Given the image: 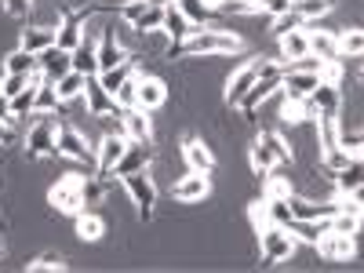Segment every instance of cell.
Returning <instances> with one entry per match:
<instances>
[{
    "label": "cell",
    "instance_id": "cell-39",
    "mask_svg": "<svg viewBox=\"0 0 364 273\" xmlns=\"http://www.w3.org/2000/svg\"><path fill=\"white\" fill-rule=\"evenodd\" d=\"M58 106V95H55V84L51 80H44L41 87H37V99H33V113H55Z\"/></svg>",
    "mask_w": 364,
    "mask_h": 273
},
{
    "label": "cell",
    "instance_id": "cell-14",
    "mask_svg": "<svg viewBox=\"0 0 364 273\" xmlns=\"http://www.w3.org/2000/svg\"><path fill=\"white\" fill-rule=\"evenodd\" d=\"M255 80H259V58L255 63H245L240 70H233L230 80H226V106H240V99L248 95V87Z\"/></svg>",
    "mask_w": 364,
    "mask_h": 273
},
{
    "label": "cell",
    "instance_id": "cell-48",
    "mask_svg": "<svg viewBox=\"0 0 364 273\" xmlns=\"http://www.w3.org/2000/svg\"><path fill=\"white\" fill-rule=\"evenodd\" d=\"M0 120H4V124H11V128L18 124V117L11 113V99L4 95V91H0Z\"/></svg>",
    "mask_w": 364,
    "mask_h": 273
},
{
    "label": "cell",
    "instance_id": "cell-13",
    "mask_svg": "<svg viewBox=\"0 0 364 273\" xmlns=\"http://www.w3.org/2000/svg\"><path fill=\"white\" fill-rule=\"evenodd\" d=\"M161 33L171 41V48H168V58H175V55H178V44H182V41H186V37L193 33V26H190V18L182 15L175 4H168V8H164V26H161Z\"/></svg>",
    "mask_w": 364,
    "mask_h": 273
},
{
    "label": "cell",
    "instance_id": "cell-49",
    "mask_svg": "<svg viewBox=\"0 0 364 273\" xmlns=\"http://www.w3.org/2000/svg\"><path fill=\"white\" fill-rule=\"evenodd\" d=\"M15 135H11V124H4V120H0V146H8Z\"/></svg>",
    "mask_w": 364,
    "mask_h": 273
},
{
    "label": "cell",
    "instance_id": "cell-41",
    "mask_svg": "<svg viewBox=\"0 0 364 273\" xmlns=\"http://www.w3.org/2000/svg\"><path fill=\"white\" fill-rule=\"evenodd\" d=\"M350 161H353V157L346 154L343 146H336V149H324V154H321V168H324L328 175H336V171H343V168H346Z\"/></svg>",
    "mask_w": 364,
    "mask_h": 273
},
{
    "label": "cell",
    "instance_id": "cell-38",
    "mask_svg": "<svg viewBox=\"0 0 364 273\" xmlns=\"http://www.w3.org/2000/svg\"><path fill=\"white\" fill-rule=\"evenodd\" d=\"M113 99H117V106H120V109H132V106H139V70H135V73H132L124 84L117 87V95H113Z\"/></svg>",
    "mask_w": 364,
    "mask_h": 273
},
{
    "label": "cell",
    "instance_id": "cell-23",
    "mask_svg": "<svg viewBox=\"0 0 364 273\" xmlns=\"http://www.w3.org/2000/svg\"><path fill=\"white\" fill-rule=\"evenodd\" d=\"M277 41H281V58H284L288 66L310 55V33H306V29H291V33H284Z\"/></svg>",
    "mask_w": 364,
    "mask_h": 273
},
{
    "label": "cell",
    "instance_id": "cell-35",
    "mask_svg": "<svg viewBox=\"0 0 364 273\" xmlns=\"http://www.w3.org/2000/svg\"><path fill=\"white\" fill-rule=\"evenodd\" d=\"M262 197H266V200H288V197H291V182L266 171V175H262Z\"/></svg>",
    "mask_w": 364,
    "mask_h": 273
},
{
    "label": "cell",
    "instance_id": "cell-19",
    "mask_svg": "<svg viewBox=\"0 0 364 273\" xmlns=\"http://www.w3.org/2000/svg\"><path fill=\"white\" fill-rule=\"evenodd\" d=\"M149 161H154V149H149V142H128L124 157L117 161L113 175H117V178H124V175H132V171H142V168H149Z\"/></svg>",
    "mask_w": 364,
    "mask_h": 273
},
{
    "label": "cell",
    "instance_id": "cell-25",
    "mask_svg": "<svg viewBox=\"0 0 364 273\" xmlns=\"http://www.w3.org/2000/svg\"><path fill=\"white\" fill-rule=\"evenodd\" d=\"M70 58H73V70L77 73H84V77H95L99 73V58H95V41H91L87 33H84V41L70 51Z\"/></svg>",
    "mask_w": 364,
    "mask_h": 273
},
{
    "label": "cell",
    "instance_id": "cell-27",
    "mask_svg": "<svg viewBox=\"0 0 364 273\" xmlns=\"http://www.w3.org/2000/svg\"><path fill=\"white\" fill-rule=\"evenodd\" d=\"M175 8L190 18L193 29H204V26H211V18H215V11H211L204 0H175Z\"/></svg>",
    "mask_w": 364,
    "mask_h": 273
},
{
    "label": "cell",
    "instance_id": "cell-37",
    "mask_svg": "<svg viewBox=\"0 0 364 273\" xmlns=\"http://www.w3.org/2000/svg\"><path fill=\"white\" fill-rule=\"evenodd\" d=\"M328 230L331 233H346V237H357V230H360V215H353V211H336V215L328 219Z\"/></svg>",
    "mask_w": 364,
    "mask_h": 273
},
{
    "label": "cell",
    "instance_id": "cell-31",
    "mask_svg": "<svg viewBox=\"0 0 364 273\" xmlns=\"http://www.w3.org/2000/svg\"><path fill=\"white\" fill-rule=\"evenodd\" d=\"M255 142L266 146V149H269V157L277 161V164H288V161H291V146L284 142V135H277V132H262Z\"/></svg>",
    "mask_w": 364,
    "mask_h": 273
},
{
    "label": "cell",
    "instance_id": "cell-4",
    "mask_svg": "<svg viewBox=\"0 0 364 273\" xmlns=\"http://www.w3.org/2000/svg\"><path fill=\"white\" fill-rule=\"evenodd\" d=\"M259 248H262V262L266 266H277V262L295 255V237L284 226H262L259 230Z\"/></svg>",
    "mask_w": 364,
    "mask_h": 273
},
{
    "label": "cell",
    "instance_id": "cell-3",
    "mask_svg": "<svg viewBox=\"0 0 364 273\" xmlns=\"http://www.w3.org/2000/svg\"><path fill=\"white\" fill-rule=\"evenodd\" d=\"M120 182H124L128 197L135 200V208H139V219H154V204H157V182H154V175H149V168H142V171H132V175H124Z\"/></svg>",
    "mask_w": 364,
    "mask_h": 273
},
{
    "label": "cell",
    "instance_id": "cell-17",
    "mask_svg": "<svg viewBox=\"0 0 364 273\" xmlns=\"http://www.w3.org/2000/svg\"><path fill=\"white\" fill-rule=\"evenodd\" d=\"M310 33V55L321 58V63H343L339 55V41H336V29H306Z\"/></svg>",
    "mask_w": 364,
    "mask_h": 273
},
{
    "label": "cell",
    "instance_id": "cell-29",
    "mask_svg": "<svg viewBox=\"0 0 364 273\" xmlns=\"http://www.w3.org/2000/svg\"><path fill=\"white\" fill-rule=\"evenodd\" d=\"M360 171H364V168H360V157H353L343 171H336V190H339V193H360V182H364Z\"/></svg>",
    "mask_w": 364,
    "mask_h": 273
},
{
    "label": "cell",
    "instance_id": "cell-11",
    "mask_svg": "<svg viewBox=\"0 0 364 273\" xmlns=\"http://www.w3.org/2000/svg\"><path fill=\"white\" fill-rule=\"evenodd\" d=\"M91 8H77V11H63L58 18V48L63 51H73L80 41H84V22H87Z\"/></svg>",
    "mask_w": 364,
    "mask_h": 273
},
{
    "label": "cell",
    "instance_id": "cell-28",
    "mask_svg": "<svg viewBox=\"0 0 364 273\" xmlns=\"http://www.w3.org/2000/svg\"><path fill=\"white\" fill-rule=\"evenodd\" d=\"M132 73H135V55H128L124 63H120V66H113V70H102V73H99V84L109 91V95H117V87L124 84Z\"/></svg>",
    "mask_w": 364,
    "mask_h": 273
},
{
    "label": "cell",
    "instance_id": "cell-2",
    "mask_svg": "<svg viewBox=\"0 0 364 273\" xmlns=\"http://www.w3.org/2000/svg\"><path fill=\"white\" fill-rule=\"evenodd\" d=\"M37 120L29 124L26 132V157L29 161H44L55 154V135H58V124H55V117L51 113H33Z\"/></svg>",
    "mask_w": 364,
    "mask_h": 273
},
{
    "label": "cell",
    "instance_id": "cell-12",
    "mask_svg": "<svg viewBox=\"0 0 364 273\" xmlns=\"http://www.w3.org/2000/svg\"><path fill=\"white\" fill-rule=\"evenodd\" d=\"M120 132H124L128 142H149L154 139V124H149V109H120Z\"/></svg>",
    "mask_w": 364,
    "mask_h": 273
},
{
    "label": "cell",
    "instance_id": "cell-43",
    "mask_svg": "<svg viewBox=\"0 0 364 273\" xmlns=\"http://www.w3.org/2000/svg\"><path fill=\"white\" fill-rule=\"evenodd\" d=\"M26 84H29V73H4L0 77V91H4L8 99H15Z\"/></svg>",
    "mask_w": 364,
    "mask_h": 273
},
{
    "label": "cell",
    "instance_id": "cell-36",
    "mask_svg": "<svg viewBox=\"0 0 364 273\" xmlns=\"http://www.w3.org/2000/svg\"><path fill=\"white\" fill-rule=\"evenodd\" d=\"M291 8L306 18V22H321V15H328L331 8H336V0H295Z\"/></svg>",
    "mask_w": 364,
    "mask_h": 273
},
{
    "label": "cell",
    "instance_id": "cell-46",
    "mask_svg": "<svg viewBox=\"0 0 364 273\" xmlns=\"http://www.w3.org/2000/svg\"><path fill=\"white\" fill-rule=\"evenodd\" d=\"M288 8H291V0H259V11H266L269 18L273 15H284Z\"/></svg>",
    "mask_w": 364,
    "mask_h": 273
},
{
    "label": "cell",
    "instance_id": "cell-8",
    "mask_svg": "<svg viewBox=\"0 0 364 273\" xmlns=\"http://www.w3.org/2000/svg\"><path fill=\"white\" fill-rule=\"evenodd\" d=\"M132 51H124V44L117 41V26H102V33L95 41V58H99V73L102 70H113L128 58Z\"/></svg>",
    "mask_w": 364,
    "mask_h": 273
},
{
    "label": "cell",
    "instance_id": "cell-24",
    "mask_svg": "<svg viewBox=\"0 0 364 273\" xmlns=\"http://www.w3.org/2000/svg\"><path fill=\"white\" fill-rule=\"evenodd\" d=\"M284 230L295 240H306V245H317V240L328 233V219H288Z\"/></svg>",
    "mask_w": 364,
    "mask_h": 273
},
{
    "label": "cell",
    "instance_id": "cell-26",
    "mask_svg": "<svg viewBox=\"0 0 364 273\" xmlns=\"http://www.w3.org/2000/svg\"><path fill=\"white\" fill-rule=\"evenodd\" d=\"M84 73H77V70H70V73H63L55 80V95H58V102H73V99H80L84 95Z\"/></svg>",
    "mask_w": 364,
    "mask_h": 273
},
{
    "label": "cell",
    "instance_id": "cell-1",
    "mask_svg": "<svg viewBox=\"0 0 364 273\" xmlns=\"http://www.w3.org/2000/svg\"><path fill=\"white\" fill-rule=\"evenodd\" d=\"M245 48L237 33L223 26H204V29H193V33L178 44V55H190V58H215V55H237Z\"/></svg>",
    "mask_w": 364,
    "mask_h": 273
},
{
    "label": "cell",
    "instance_id": "cell-50",
    "mask_svg": "<svg viewBox=\"0 0 364 273\" xmlns=\"http://www.w3.org/2000/svg\"><path fill=\"white\" fill-rule=\"evenodd\" d=\"M291 4H295V0H291Z\"/></svg>",
    "mask_w": 364,
    "mask_h": 273
},
{
    "label": "cell",
    "instance_id": "cell-45",
    "mask_svg": "<svg viewBox=\"0 0 364 273\" xmlns=\"http://www.w3.org/2000/svg\"><path fill=\"white\" fill-rule=\"evenodd\" d=\"M339 146L346 149L350 157H360V128H353V132H343L339 128Z\"/></svg>",
    "mask_w": 364,
    "mask_h": 273
},
{
    "label": "cell",
    "instance_id": "cell-33",
    "mask_svg": "<svg viewBox=\"0 0 364 273\" xmlns=\"http://www.w3.org/2000/svg\"><path fill=\"white\" fill-rule=\"evenodd\" d=\"M33 70H37V55H29L26 48L4 55V73H33Z\"/></svg>",
    "mask_w": 364,
    "mask_h": 273
},
{
    "label": "cell",
    "instance_id": "cell-32",
    "mask_svg": "<svg viewBox=\"0 0 364 273\" xmlns=\"http://www.w3.org/2000/svg\"><path fill=\"white\" fill-rule=\"evenodd\" d=\"M102 233H106V223L95 215V211L84 208L80 215H77V237H80V240H99Z\"/></svg>",
    "mask_w": 364,
    "mask_h": 273
},
{
    "label": "cell",
    "instance_id": "cell-40",
    "mask_svg": "<svg viewBox=\"0 0 364 273\" xmlns=\"http://www.w3.org/2000/svg\"><path fill=\"white\" fill-rule=\"evenodd\" d=\"M37 87L41 84H33V80H29L22 91H18V95L11 99V113L15 117H26V113H33V99H37Z\"/></svg>",
    "mask_w": 364,
    "mask_h": 273
},
{
    "label": "cell",
    "instance_id": "cell-10",
    "mask_svg": "<svg viewBox=\"0 0 364 273\" xmlns=\"http://www.w3.org/2000/svg\"><path fill=\"white\" fill-rule=\"evenodd\" d=\"M124 149H128V139H124V135H113V132L102 135V142L95 146V168H99V178H109V175H113L117 161L124 157Z\"/></svg>",
    "mask_w": 364,
    "mask_h": 273
},
{
    "label": "cell",
    "instance_id": "cell-5",
    "mask_svg": "<svg viewBox=\"0 0 364 273\" xmlns=\"http://www.w3.org/2000/svg\"><path fill=\"white\" fill-rule=\"evenodd\" d=\"M55 154L58 157H70V161H80V164H95V146H87V139L77 128H70V124H58Z\"/></svg>",
    "mask_w": 364,
    "mask_h": 273
},
{
    "label": "cell",
    "instance_id": "cell-15",
    "mask_svg": "<svg viewBox=\"0 0 364 273\" xmlns=\"http://www.w3.org/2000/svg\"><path fill=\"white\" fill-rule=\"evenodd\" d=\"M55 44H58V26H48V22H41V26H26V29H22V37H18V48H26L29 55H41V51L55 48Z\"/></svg>",
    "mask_w": 364,
    "mask_h": 273
},
{
    "label": "cell",
    "instance_id": "cell-44",
    "mask_svg": "<svg viewBox=\"0 0 364 273\" xmlns=\"http://www.w3.org/2000/svg\"><path fill=\"white\" fill-rule=\"evenodd\" d=\"M29 269H66V259L63 255H58V252H48V255H41V259H33V262H29Z\"/></svg>",
    "mask_w": 364,
    "mask_h": 273
},
{
    "label": "cell",
    "instance_id": "cell-42",
    "mask_svg": "<svg viewBox=\"0 0 364 273\" xmlns=\"http://www.w3.org/2000/svg\"><path fill=\"white\" fill-rule=\"evenodd\" d=\"M252 168H255V175L262 178L266 171L277 168V161L269 157V149H266V146H259V142H255V146H252Z\"/></svg>",
    "mask_w": 364,
    "mask_h": 273
},
{
    "label": "cell",
    "instance_id": "cell-30",
    "mask_svg": "<svg viewBox=\"0 0 364 273\" xmlns=\"http://www.w3.org/2000/svg\"><path fill=\"white\" fill-rule=\"evenodd\" d=\"M336 41H339V55H343V58H360V55H364V33H360L357 26L339 29Z\"/></svg>",
    "mask_w": 364,
    "mask_h": 273
},
{
    "label": "cell",
    "instance_id": "cell-20",
    "mask_svg": "<svg viewBox=\"0 0 364 273\" xmlns=\"http://www.w3.org/2000/svg\"><path fill=\"white\" fill-rule=\"evenodd\" d=\"M310 102L317 106V117H339V109H343V91H339V84L321 80V84L310 91Z\"/></svg>",
    "mask_w": 364,
    "mask_h": 273
},
{
    "label": "cell",
    "instance_id": "cell-21",
    "mask_svg": "<svg viewBox=\"0 0 364 273\" xmlns=\"http://www.w3.org/2000/svg\"><path fill=\"white\" fill-rule=\"evenodd\" d=\"M182 161H186L190 171H200V175H208L211 168H215V154H211V146L200 142V139H186V142H182Z\"/></svg>",
    "mask_w": 364,
    "mask_h": 273
},
{
    "label": "cell",
    "instance_id": "cell-16",
    "mask_svg": "<svg viewBox=\"0 0 364 273\" xmlns=\"http://www.w3.org/2000/svg\"><path fill=\"white\" fill-rule=\"evenodd\" d=\"M317 252L328 259V262H350L353 259V252H357V245H353V237H346V233H324L321 240H317Z\"/></svg>",
    "mask_w": 364,
    "mask_h": 273
},
{
    "label": "cell",
    "instance_id": "cell-9",
    "mask_svg": "<svg viewBox=\"0 0 364 273\" xmlns=\"http://www.w3.org/2000/svg\"><path fill=\"white\" fill-rule=\"evenodd\" d=\"M208 193H211V182L200 171H190V175H182V178L171 182V197L178 204H200V200H208Z\"/></svg>",
    "mask_w": 364,
    "mask_h": 273
},
{
    "label": "cell",
    "instance_id": "cell-22",
    "mask_svg": "<svg viewBox=\"0 0 364 273\" xmlns=\"http://www.w3.org/2000/svg\"><path fill=\"white\" fill-rule=\"evenodd\" d=\"M168 99V84L161 77L139 73V109H161Z\"/></svg>",
    "mask_w": 364,
    "mask_h": 273
},
{
    "label": "cell",
    "instance_id": "cell-18",
    "mask_svg": "<svg viewBox=\"0 0 364 273\" xmlns=\"http://www.w3.org/2000/svg\"><path fill=\"white\" fill-rule=\"evenodd\" d=\"M37 70L44 73V80H58V77H63V73H70L73 70V58H70V51H63V48H48V51H41L37 55Z\"/></svg>",
    "mask_w": 364,
    "mask_h": 273
},
{
    "label": "cell",
    "instance_id": "cell-7",
    "mask_svg": "<svg viewBox=\"0 0 364 273\" xmlns=\"http://www.w3.org/2000/svg\"><path fill=\"white\" fill-rule=\"evenodd\" d=\"M80 99L87 102V117H95V120H106V117H120V106H117V99L109 95V91H106V87L99 84V73L84 80V95H80Z\"/></svg>",
    "mask_w": 364,
    "mask_h": 273
},
{
    "label": "cell",
    "instance_id": "cell-6",
    "mask_svg": "<svg viewBox=\"0 0 364 273\" xmlns=\"http://www.w3.org/2000/svg\"><path fill=\"white\" fill-rule=\"evenodd\" d=\"M80 182L84 178H77V175H66L58 186H51L48 190V204L55 208V211H63V215H80L84 211V193H80Z\"/></svg>",
    "mask_w": 364,
    "mask_h": 273
},
{
    "label": "cell",
    "instance_id": "cell-47",
    "mask_svg": "<svg viewBox=\"0 0 364 273\" xmlns=\"http://www.w3.org/2000/svg\"><path fill=\"white\" fill-rule=\"evenodd\" d=\"M0 4H4V11H8L11 18H22L29 8H33V0H0Z\"/></svg>",
    "mask_w": 364,
    "mask_h": 273
},
{
    "label": "cell",
    "instance_id": "cell-34",
    "mask_svg": "<svg viewBox=\"0 0 364 273\" xmlns=\"http://www.w3.org/2000/svg\"><path fill=\"white\" fill-rule=\"evenodd\" d=\"M291 29H306V18H302L295 8H288L284 15H273V22H269L273 37H284V33H291Z\"/></svg>",
    "mask_w": 364,
    "mask_h": 273
}]
</instances>
